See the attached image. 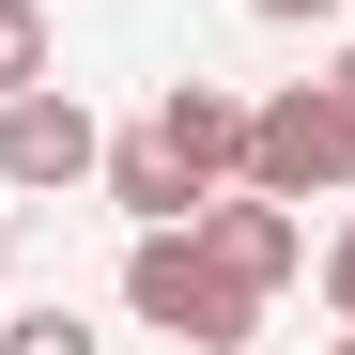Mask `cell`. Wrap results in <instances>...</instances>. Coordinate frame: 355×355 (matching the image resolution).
<instances>
[{
  "label": "cell",
  "instance_id": "cell-4",
  "mask_svg": "<svg viewBox=\"0 0 355 355\" xmlns=\"http://www.w3.org/2000/svg\"><path fill=\"white\" fill-rule=\"evenodd\" d=\"M93 170H108V124H93V108L78 93H0V186H16V201H46V186H93Z\"/></svg>",
  "mask_w": 355,
  "mask_h": 355
},
{
  "label": "cell",
  "instance_id": "cell-5",
  "mask_svg": "<svg viewBox=\"0 0 355 355\" xmlns=\"http://www.w3.org/2000/svg\"><path fill=\"white\" fill-rule=\"evenodd\" d=\"M186 232H201V248H216L232 278H248V293H263V309H278V293H293V278H309V216H293V201H263V186H216V201H201Z\"/></svg>",
  "mask_w": 355,
  "mask_h": 355
},
{
  "label": "cell",
  "instance_id": "cell-9",
  "mask_svg": "<svg viewBox=\"0 0 355 355\" xmlns=\"http://www.w3.org/2000/svg\"><path fill=\"white\" fill-rule=\"evenodd\" d=\"M248 16H278V31H309V16H340V0H248Z\"/></svg>",
  "mask_w": 355,
  "mask_h": 355
},
{
  "label": "cell",
  "instance_id": "cell-8",
  "mask_svg": "<svg viewBox=\"0 0 355 355\" xmlns=\"http://www.w3.org/2000/svg\"><path fill=\"white\" fill-rule=\"evenodd\" d=\"M324 309H340V324H355V216H340V232H324Z\"/></svg>",
  "mask_w": 355,
  "mask_h": 355
},
{
  "label": "cell",
  "instance_id": "cell-11",
  "mask_svg": "<svg viewBox=\"0 0 355 355\" xmlns=\"http://www.w3.org/2000/svg\"><path fill=\"white\" fill-rule=\"evenodd\" d=\"M340 124H355V62H340Z\"/></svg>",
  "mask_w": 355,
  "mask_h": 355
},
{
  "label": "cell",
  "instance_id": "cell-2",
  "mask_svg": "<svg viewBox=\"0 0 355 355\" xmlns=\"http://www.w3.org/2000/svg\"><path fill=\"white\" fill-rule=\"evenodd\" d=\"M124 309L155 324V340H186V355H248V324H263V293L232 278L201 232H139L124 248Z\"/></svg>",
  "mask_w": 355,
  "mask_h": 355
},
{
  "label": "cell",
  "instance_id": "cell-10",
  "mask_svg": "<svg viewBox=\"0 0 355 355\" xmlns=\"http://www.w3.org/2000/svg\"><path fill=\"white\" fill-rule=\"evenodd\" d=\"M0 278H16V216H0Z\"/></svg>",
  "mask_w": 355,
  "mask_h": 355
},
{
  "label": "cell",
  "instance_id": "cell-12",
  "mask_svg": "<svg viewBox=\"0 0 355 355\" xmlns=\"http://www.w3.org/2000/svg\"><path fill=\"white\" fill-rule=\"evenodd\" d=\"M340 355H355V324H340Z\"/></svg>",
  "mask_w": 355,
  "mask_h": 355
},
{
  "label": "cell",
  "instance_id": "cell-1",
  "mask_svg": "<svg viewBox=\"0 0 355 355\" xmlns=\"http://www.w3.org/2000/svg\"><path fill=\"white\" fill-rule=\"evenodd\" d=\"M232 155H248V108H232L216 78H170V93L139 108V124L108 139V170H93V186L124 201L139 232H186V216H201V201L232 186Z\"/></svg>",
  "mask_w": 355,
  "mask_h": 355
},
{
  "label": "cell",
  "instance_id": "cell-3",
  "mask_svg": "<svg viewBox=\"0 0 355 355\" xmlns=\"http://www.w3.org/2000/svg\"><path fill=\"white\" fill-rule=\"evenodd\" d=\"M232 186H263V201H340L355 186V124H340V78H293L248 108V155H232Z\"/></svg>",
  "mask_w": 355,
  "mask_h": 355
},
{
  "label": "cell",
  "instance_id": "cell-7",
  "mask_svg": "<svg viewBox=\"0 0 355 355\" xmlns=\"http://www.w3.org/2000/svg\"><path fill=\"white\" fill-rule=\"evenodd\" d=\"M0 355H93V324H62V309H31V324H0Z\"/></svg>",
  "mask_w": 355,
  "mask_h": 355
},
{
  "label": "cell",
  "instance_id": "cell-6",
  "mask_svg": "<svg viewBox=\"0 0 355 355\" xmlns=\"http://www.w3.org/2000/svg\"><path fill=\"white\" fill-rule=\"evenodd\" d=\"M46 78V0H0V93Z\"/></svg>",
  "mask_w": 355,
  "mask_h": 355
}]
</instances>
